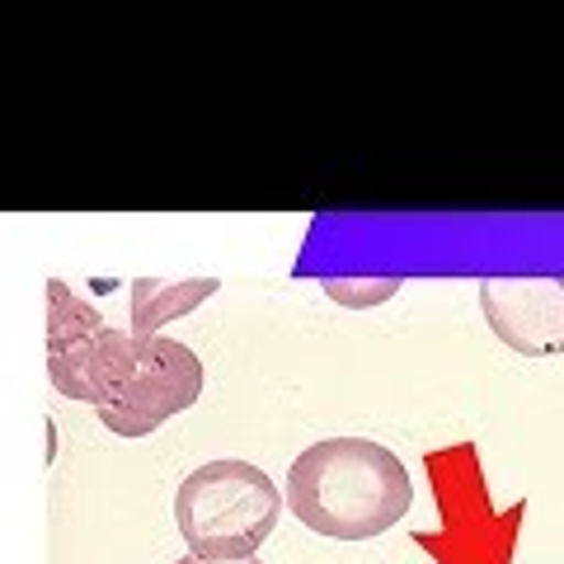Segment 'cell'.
<instances>
[{
  "instance_id": "6da1fadb",
  "label": "cell",
  "mask_w": 564,
  "mask_h": 564,
  "mask_svg": "<svg viewBox=\"0 0 564 564\" xmlns=\"http://www.w3.org/2000/svg\"><path fill=\"white\" fill-rule=\"evenodd\" d=\"M288 508L315 536L372 541L414 508V480L372 437H325L292 462Z\"/></svg>"
},
{
  "instance_id": "7a4b0ae2",
  "label": "cell",
  "mask_w": 564,
  "mask_h": 564,
  "mask_svg": "<svg viewBox=\"0 0 564 564\" xmlns=\"http://www.w3.org/2000/svg\"><path fill=\"white\" fill-rule=\"evenodd\" d=\"M282 518V489L254 462H207L174 489V522L188 555L212 564L254 560Z\"/></svg>"
},
{
  "instance_id": "3957f363",
  "label": "cell",
  "mask_w": 564,
  "mask_h": 564,
  "mask_svg": "<svg viewBox=\"0 0 564 564\" xmlns=\"http://www.w3.org/2000/svg\"><path fill=\"white\" fill-rule=\"evenodd\" d=\"M47 377L66 400L109 410L122 395V381L132 372V334L99 321L95 306H85L66 282L47 288Z\"/></svg>"
},
{
  "instance_id": "277c9868",
  "label": "cell",
  "mask_w": 564,
  "mask_h": 564,
  "mask_svg": "<svg viewBox=\"0 0 564 564\" xmlns=\"http://www.w3.org/2000/svg\"><path fill=\"white\" fill-rule=\"evenodd\" d=\"M203 395V358L180 339L132 334V372L122 381V395L109 410H99V423L118 437H151L165 419L193 410Z\"/></svg>"
},
{
  "instance_id": "5b68a950",
  "label": "cell",
  "mask_w": 564,
  "mask_h": 564,
  "mask_svg": "<svg viewBox=\"0 0 564 564\" xmlns=\"http://www.w3.org/2000/svg\"><path fill=\"white\" fill-rule=\"evenodd\" d=\"M480 311L489 329L522 358H555V352H564V278L480 282Z\"/></svg>"
},
{
  "instance_id": "8992f818",
  "label": "cell",
  "mask_w": 564,
  "mask_h": 564,
  "mask_svg": "<svg viewBox=\"0 0 564 564\" xmlns=\"http://www.w3.org/2000/svg\"><path fill=\"white\" fill-rule=\"evenodd\" d=\"M221 282L217 278H193V282H155L141 278L132 282V329L137 339H151L161 334L170 321H184L188 311H198L207 296H217Z\"/></svg>"
},
{
  "instance_id": "52a82bcc",
  "label": "cell",
  "mask_w": 564,
  "mask_h": 564,
  "mask_svg": "<svg viewBox=\"0 0 564 564\" xmlns=\"http://www.w3.org/2000/svg\"><path fill=\"white\" fill-rule=\"evenodd\" d=\"M400 292V278H381V282H325V296L329 302H339V306H352V311H367V306H381V302H391V296Z\"/></svg>"
},
{
  "instance_id": "ba28073f",
  "label": "cell",
  "mask_w": 564,
  "mask_h": 564,
  "mask_svg": "<svg viewBox=\"0 0 564 564\" xmlns=\"http://www.w3.org/2000/svg\"><path fill=\"white\" fill-rule=\"evenodd\" d=\"M174 564H212V560H198V555H184V560H174ZM236 564H263V560L254 555V560H236Z\"/></svg>"
}]
</instances>
